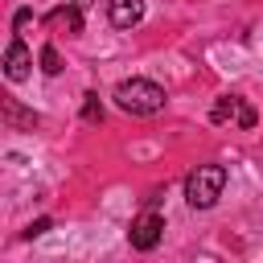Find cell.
<instances>
[{"label": "cell", "instance_id": "10", "mask_svg": "<svg viewBox=\"0 0 263 263\" xmlns=\"http://www.w3.org/2000/svg\"><path fill=\"white\" fill-rule=\"evenodd\" d=\"M29 21H33V12H29V8H21V12H16V21H12V29L21 33V29H29Z\"/></svg>", "mask_w": 263, "mask_h": 263}, {"label": "cell", "instance_id": "6", "mask_svg": "<svg viewBox=\"0 0 263 263\" xmlns=\"http://www.w3.org/2000/svg\"><path fill=\"white\" fill-rule=\"evenodd\" d=\"M107 16L115 29H132L144 21V0H107Z\"/></svg>", "mask_w": 263, "mask_h": 263}, {"label": "cell", "instance_id": "1", "mask_svg": "<svg viewBox=\"0 0 263 263\" xmlns=\"http://www.w3.org/2000/svg\"><path fill=\"white\" fill-rule=\"evenodd\" d=\"M115 103L132 115H156L164 107V86H156L152 78H127L115 86Z\"/></svg>", "mask_w": 263, "mask_h": 263}, {"label": "cell", "instance_id": "12", "mask_svg": "<svg viewBox=\"0 0 263 263\" xmlns=\"http://www.w3.org/2000/svg\"><path fill=\"white\" fill-rule=\"evenodd\" d=\"M70 4H86V0H70Z\"/></svg>", "mask_w": 263, "mask_h": 263}, {"label": "cell", "instance_id": "8", "mask_svg": "<svg viewBox=\"0 0 263 263\" xmlns=\"http://www.w3.org/2000/svg\"><path fill=\"white\" fill-rule=\"evenodd\" d=\"M41 70H45V74H58V70H62V58H58L53 45H41Z\"/></svg>", "mask_w": 263, "mask_h": 263}, {"label": "cell", "instance_id": "4", "mask_svg": "<svg viewBox=\"0 0 263 263\" xmlns=\"http://www.w3.org/2000/svg\"><path fill=\"white\" fill-rule=\"evenodd\" d=\"M210 119H214V123H226V119H234L238 127H255V107H247L242 99L226 95V99H218V103H214Z\"/></svg>", "mask_w": 263, "mask_h": 263}, {"label": "cell", "instance_id": "3", "mask_svg": "<svg viewBox=\"0 0 263 263\" xmlns=\"http://www.w3.org/2000/svg\"><path fill=\"white\" fill-rule=\"evenodd\" d=\"M160 234H164V218H160L156 210H144L140 218H132V230H127V242H132L136 251H152V247L160 242Z\"/></svg>", "mask_w": 263, "mask_h": 263}, {"label": "cell", "instance_id": "9", "mask_svg": "<svg viewBox=\"0 0 263 263\" xmlns=\"http://www.w3.org/2000/svg\"><path fill=\"white\" fill-rule=\"evenodd\" d=\"M45 230H49V218H37V222H29L25 238H37V234H45Z\"/></svg>", "mask_w": 263, "mask_h": 263}, {"label": "cell", "instance_id": "7", "mask_svg": "<svg viewBox=\"0 0 263 263\" xmlns=\"http://www.w3.org/2000/svg\"><path fill=\"white\" fill-rule=\"evenodd\" d=\"M78 8H82V4L53 8V12L45 16V25H49V29H58V33H70V37H74V33H82V12H78Z\"/></svg>", "mask_w": 263, "mask_h": 263}, {"label": "cell", "instance_id": "2", "mask_svg": "<svg viewBox=\"0 0 263 263\" xmlns=\"http://www.w3.org/2000/svg\"><path fill=\"white\" fill-rule=\"evenodd\" d=\"M222 185H226V168L222 164H197L185 177V197H189L193 210H210L222 197Z\"/></svg>", "mask_w": 263, "mask_h": 263}, {"label": "cell", "instance_id": "11", "mask_svg": "<svg viewBox=\"0 0 263 263\" xmlns=\"http://www.w3.org/2000/svg\"><path fill=\"white\" fill-rule=\"evenodd\" d=\"M82 115H86V119H99V115H103V111H99V103H95V95H86V107H82Z\"/></svg>", "mask_w": 263, "mask_h": 263}, {"label": "cell", "instance_id": "5", "mask_svg": "<svg viewBox=\"0 0 263 263\" xmlns=\"http://www.w3.org/2000/svg\"><path fill=\"white\" fill-rule=\"evenodd\" d=\"M29 66H33V58H29L25 41H21V37H12V41H8V49H4V74H8V82H21V78L29 74Z\"/></svg>", "mask_w": 263, "mask_h": 263}]
</instances>
